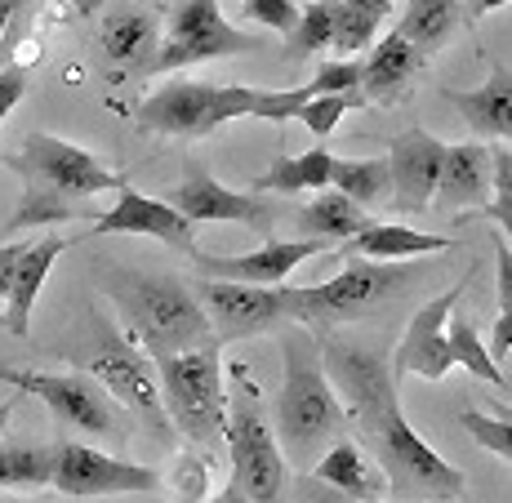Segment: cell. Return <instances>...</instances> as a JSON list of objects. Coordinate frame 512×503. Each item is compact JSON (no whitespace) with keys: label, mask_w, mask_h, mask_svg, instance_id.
<instances>
[{"label":"cell","mask_w":512,"mask_h":503,"mask_svg":"<svg viewBox=\"0 0 512 503\" xmlns=\"http://www.w3.org/2000/svg\"><path fill=\"white\" fill-rule=\"evenodd\" d=\"M512 352V312H499L495 317V330H490V361H508Z\"/></svg>","instance_id":"obj_44"},{"label":"cell","mask_w":512,"mask_h":503,"mask_svg":"<svg viewBox=\"0 0 512 503\" xmlns=\"http://www.w3.org/2000/svg\"><path fill=\"white\" fill-rule=\"evenodd\" d=\"M464 5H468V18H472V23H481L486 14H495V9L512 5V0H464Z\"/></svg>","instance_id":"obj_47"},{"label":"cell","mask_w":512,"mask_h":503,"mask_svg":"<svg viewBox=\"0 0 512 503\" xmlns=\"http://www.w3.org/2000/svg\"><path fill=\"white\" fill-rule=\"evenodd\" d=\"M23 94H27V72L23 67H5V72H0V121L23 103Z\"/></svg>","instance_id":"obj_41"},{"label":"cell","mask_w":512,"mask_h":503,"mask_svg":"<svg viewBox=\"0 0 512 503\" xmlns=\"http://www.w3.org/2000/svg\"><path fill=\"white\" fill-rule=\"evenodd\" d=\"M245 5V14L254 18V23H263V27H272V32H290L294 27V18H299V0H241Z\"/></svg>","instance_id":"obj_39"},{"label":"cell","mask_w":512,"mask_h":503,"mask_svg":"<svg viewBox=\"0 0 512 503\" xmlns=\"http://www.w3.org/2000/svg\"><path fill=\"white\" fill-rule=\"evenodd\" d=\"M98 49L112 67L130 72V67H152L156 49H161V18L147 5H121L103 18L98 27Z\"/></svg>","instance_id":"obj_19"},{"label":"cell","mask_w":512,"mask_h":503,"mask_svg":"<svg viewBox=\"0 0 512 503\" xmlns=\"http://www.w3.org/2000/svg\"><path fill=\"white\" fill-rule=\"evenodd\" d=\"M201 299L205 317H210L214 339L241 343L272 334L281 325H290V285H236V281H205L201 276Z\"/></svg>","instance_id":"obj_12"},{"label":"cell","mask_w":512,"mask_h":503,"mask_svg":"<svg viewBox=\"0 0 512 503\" xmlns=\"http://www.w3.org/2000/svg\"><path fill=\"white\" fill-rule=\"evenodd\" d=\"M152 366H156V383H161L170 428H179L201 455L214 459V450L223 446V428H228V392H223L219 343L174 352V357H161Z\"/></svg>","instance_id":"obj_5"},{"label":"cell","mask_w":512,"mask_h":503,"mask_svg":"<svg viewBox=\"0 0 512 503\" xmlns=\"http://www.w3.org/2000/svg\"><path fill=\"white\" fill-rule=\"evenodd\" d=\"M308 90H312V98L317 94H352V90H361V63L357 58H334V63H326L317 76H312Z\"/></svg>","instance_id":"obj_38"},{"label":"cell","mask_w":512,"mask_h":503,"mask_svg":"<svg viewBox=\"0 0 512 503\" xmlns=\"http://www.w3.org/2000/svg\"><path fill=\"white\" fill-rule=\"evenodd\" d=\"M14 406H18V397L0 401V432H5V428H9V414H14Z\"/></svg>","instance_id":"obj_52"},{"label":"cell","mask_w":512,"mask_h":503,"mask_svg":"<svg viewBox=\"0 0 512 503\" xmlns=\"http://www.w3.org/2000/svg\"><path fill=\"white\" fill-rule=\"evenodd\" d=\"M472 281H477V268H468L450 290H441L437 299L423 303L415 317H410L406 334H401V343L388 357L392 383L410 379V374H419V379H428V383H441L450 370H455V357H450V343H446V321H450V312H455V303L464 299V290Z\"/></svg>","instance_id":"obj_14"},{"label":"cell","mask_w":512,"mask_h":503,"mask_svg":"<svg viewBox=\"0 0 512 503\" xmlns=\"http://www.w3.org/2000/svg\"><path fill=\"white\" fill-rule=\"evenodd\" d=\"M18 392L41 397L49 414L72 432H90L103 441H125V423L116 414V401L90 379V374L72 370V374H41V370H23Z\"/></svg>","instance_id":"obj_13"},{"label":"cell","mask_w":512,"mask_h":503,"mask_svg":"<svg viewBox=\"0 0 512 503\" xmlns=\"http://www.w3.org/2000/svg\"><path fill=\"white\" fill-rule=\"evenodd\" d=\"M334 41V0H312V5L299 9L294 27L285 32V58H312L321 49H330Z\"/></svg>","instance_id":"obj_32"},{"label":"cell","mask_w":512,"mask_h":503,"mask_svg":"<svg viewBox=\"0 0 512 503\" xmlns=\"http://www.w3.org/2000/svg\"><path fill=\"white\" fill-rule=\"evenodd\" d=\"M330 187L339 196H348L352 205L370 210V205H383L392 196V179H388V161H339L334 156L330 165Z\"/></svg>","instance_id":"obj_30"},{"label":"cell","mask_w":512,"mask_h":503,"mask_svg":"<svg viewBox=\"0 0 512 503\" xmlns=\"http://www.w3.org/2000/svg\"><path fill=\"white\" fill-rule=\"evenodd\" d=\"M63 250H67V236H58V232H49V236H41V241L27 245L23 263H18V272H14V285H9V299H5V330L9 334L27 339L32 308H36V299H41L49 272H54V263H58Z\"/></svg>","instance_id":"obj_23"},{"label":"cell","mask_w":512,"mask_h":503,"mask_svg":"<svg viewBox=\"0 0 512 503\" xmlns=\"http://www.w3.org/2000/svg\"><path fill=\"white\" fill-rule=\"evenodd\" d=\"M259 49L254 36H245L241 27H232L223 18L219 0H179L170 9V23H165V41L156 49L152 67L147 72L165 76L179 72V67L210 63V58H228V54H250Z\"/></svg>","instance_id":"obj_10"},{"label":"cell","mask_w":512,"mask_h":503,"mask_svg":"<svg viewBox=\"0 0 512 503\" xmlns=\"http://www.w3.org/2000/svg\"><path fill=\"white\" fill-rule=\"evenodd\" d=\"M317 254H326V245H317V241H277V236H268L254 254H205L201 250L192 263L201 268L205 281L285 285V276L299 268V263L317 259Z\"/></svg>","instance_id":"obj_18"},{"label":"cell","mask_w":512,"mask_h":503,"mask_svg":"<svg viewBox=\"0 0 512 503\" xmlns=\"http://www.w3.org/2000/svg\"><path fill=\"white\" fill-rule=\"evenodd\" d=\"M450 330H446V343H450V357H455V366H464L468 374H477L481 383H490V388H499V392H508V379H504V370L490 361V348L481 343V334H477V325H472L468 317H455L450 312Z\"/></svg>","instance_id":"obj_31"},{"label":"cell","mask_w":512,"mask_h":503,"mask_svg":"<svg viewBox=\"0 0 512 503\" xmlns=\"http://www.w3.org/2000/svg\"><path fill=\"white\" fill-rule=\"evenodd\" d=\"M210 455H196V450H183L174 455V468L165 477V490H170L179 503H205V490H210Z\"/></svg>","instance_id":"obj_36"},{"label":"cell","mask_w":512,"mask_h":503,"mask_svg":"<svg viewBox=\"0 0 512 503\" xmlns=\"http://www.w3.org/2000/svg\"><path fill=\"white\" fill-rule=\"evenodd\" d=\"M0 325H5V308H0Z\"/></svg>","instance_id":"obj_53"},{"label":"cell","mask_w":512,"mask_h":503,"mask_svg":"<svg viewBox=\"0 0 512 503\" xmlns=\"http://www.w3.org/2000/svg\"><path fill=\"white\" fill-rule=\"evenodd\" d=\"M481 219H495V228L504 232V245L512 250V201H504V196H495L490 205H481Z\"/></svg>","instance_id":"obj_45"},{"label":"cell","mask_w":512,"mask_h":503,"mask_svg":"<svg viewBox=\"0 0 512 503\" xmlns=\"http://www.w3.org/2000/svg\"><path fill=\"white\" fill-rule=\"evenodd\" d=\"M299 241H317V245H343L352 241L357 232L370 228V214L361 210V205H352L348 196H339L334 187H326V192H317L308 205L299 210Z\"/></svg>","instance_id":"obj_26"},{"label":"cell","mask_w":512,"mask_h":503,"mask_svg":"<svg viewBox=\"0 0 512 503\" xmlns=\"http://www.w3.org/2000/svg\"><path fill=\"white\" fill-rule=\"evenodd\" d=\"M459 423L472 432V441H477L481 450H490V455H499V459L512 463V406L495 401V414L464 410V414H459Z\"/></svg>","instance_id":"obj_34"},{"label":"cell","mask_w":512,"mask_h":503,"mask_svg":"<svg viewBox=\"0 0 512 503\" xmlns=\"http://www.w3.org/2000/svg\"><path fill=\"white\" fill-rule=\"evenodd\" d=\"M419 67H423V58L401 41V32H388L383 41H374L370 58L361 63V98H366V107L370 103L388 107V103H397V98H406Z\"/></svg>","instance_id":"obj_22"},{"label":"cell","mask_w":512,"mask_h":503,"mask_svg":"<svg viewBox=\"0 0 512 503\" xmlns=\"http://www.w3.org/2000/svg\"><path fill=\"white\" fill-rule=\"evenodd\" d=\"M490 187L512 201V147H490Z\"/></svg>","instance_id":"obj_42"},{"label":"cell","mask_w":512,"mask_h":503,"mask_svg":"<svg viewBox=\"0 0 512 503\" xmlns=\"http://www.w3.org/2000/svg\"><path fill=\"white\" fill-rule=\"evenodd\" d=\"M459 5H464V0H410L406 18H401V27H397L401 41L415 49L419 58L437 54V49L455 36L459 18H464Z\"/></svg>","instance_id":"obj_27"},{"label":"cell","mask_w":512,"mask_h":503,"mask_svg":"<svg viewBox=\"0 0 512 503\" xmlns=\"http://www.w3.org/2000/svg\"><path fill=\"white\" fill-rule=\"evenodd\" d=\"M263 90L250 85H205V81H170L156 94H147L134 112L139 130L170 134V138H205L223 130L228 121L254 116Z\"/></svg>","instance_id":"obj_8"},{"label":"cell","mask_w":512,"mask_h":503,"mask_svg":"<svg viewBox=\"0 0 512 503\" xmlns=\"http://www.w3.org/2000/svg\"><path fill=\"white\" fill-rule=\"evenodd\" d=\"M428 272V259L415 263H370V259H343V272L321 285H290V325H348L383 303H392L406 285H415Z\"/></svg>","instance_id":"obj_7"},{"label":"cell","mask_w":512,"mask_h":503,"mask_svg":"<svg viewBox=\"0 0 512 503\" xmlns=\"http://www.w3.org/2000/svg\"><path fill=\"white\" fill-rule=\"evenodd\" d=\"M361 107H366L361 90H352V94H317V98H308V103L294 112V121L308 125L317 138H330L334 125H339L348 112H361Z\"/></svg>","instance_id":"obj_35"},{"label":"cell","mask_w":512,"mask_h":503,"mask_svg":"<svg viewBox=\"0 0 512 503\" xmlns=\"http://www.w3.org/2000/svg\"><path fill=\"white\" fill-rule=\"evenodd\" d=\"M107 294L116 299L125 325H130V339L152 361L174 357V352H187V348H205V343H219L196 290L187 281H179V276L107 272Z\"/></svg>","instance_id":"obj_3"},{"label":"cell","mask_w":512,"mask_h":503,"mask_svg":"<svg viewBox=\"0 0 512 503\" xmlns=\"http://www.w3.org/2000/svg\"><path fill=\"white\" fill-rule=\"evenodd\" d=\"M90 232H94V236H116V232L156 236V241H165V245H174V250H183L187 259H196V254H201V245H196V236H192V223H187L170 201H156V196L134 192L130 183L116 192V205H112V210L98 214Z\"/></svg>","instance_id":"obj_17"},{"label":"cell","mask_w":512,"mask_h":503,"mask_svg":"<svg viewBox=\"0 0 512 503\" xmlns=\"http://www.w3.org/2000/svg\"><path fill=\"white\" fill-rule=\"evenodd\" d=\"M76 205L81 201H67V196L45 192V187H23V201H18L14 219L5 223V236H18L27 228H58V223L76 219Z\"/></svg>","instance_id":"obj_33"},{"label":"cell","mask_w":512,"mask_h":503,"mask_svg":"<svg viewBox=\"0 0 512 503\" xmlns=\"http://www.w3.org/2000/svg\"><path fill=\"white\" fill-rule=\"evenodd\" d=\"M330 165H334V156L326 147H308V152L285 156V161H277L272 170H263L259 179L250 183V192L254 196L259 192H326Z\"/></svg>","instance_id":"obj_28"},{"label":"cell","mask_w":512,"mask_h":503,"mask_svg":"<svg viewBox=\"0 0 512 503\" xmlns=\"http://www.w3.org/2000/svg\"><path fill=\"white\" fill-rule=\"evenodd\" d=\"M49 486L72 499H107V495H156V490H165V477L156 468L85 446V441H58L54 481Z\"/></svg>","instance_id":"obj_11"},{"label":"cell","mask_w":512,"mask_h":503,"mask_svg":"<svg viewBox=\"0 0 512 503\" xmlns=\"http://www.w3.org/2000/svg\"><path fill=\"white\" fill-rule=\"evenodd\" d=\"M67 357H72V366L81 374H90L116 406L130 410L161 446H170L174 428H170V414H165V401H161L156 366L130 334L116 330V321H107L103 312L94 308L90 317H85L81 334H76V343L67 348Z\"/></svg>","instance_id":"obj_4"},{"label":"cell","mask_w":512,"mask_h":503,"mask_svg":"<svg viewBox=\"0 0 512 503\" xmlns=\"http://www.w3.org/2000/svg\"><path fill=\"white\" fill-rule=\"evenodd\" d=\"M223 446H228V455H232V481L245 490V499L250 503H285L290 468H285L277 432H272L263 392L245 366H232V397H228Z\"/></svg>","instance_id":"obj_6"},{"label":"cell","mask_w":512,"mask_h":503,"mask_svg":"<svg viewBox=\"0 0 512 503\" xmlns=\"http://www.w3.org/2000/svg\"><path fill=\"white\" fill-rule=\"evenodd\" d=\"M374 41H379V23L366 14H357L352 5H334V41L330 49L339 58H352L361 54V49H370Z\"/></svg>","instance_id":"obj_37"},{"label":"cell","mask_w":512,"mask_h":503,"mask_svg":"<svg viewBox=\"0 0 512 503\" xmlns=\"http://www.w3.org/2000/svg\"><path fill=\"white\" fill-rule=\"evenodd\" d=\"M441 165H446V143L432 138L428 130H419V125L392 138V152H388V179H392L388 205L392 210L397 214L428 210L432 196H437Z\"/></svg>","instance_id":"obj_16"},{"label":"cell","mask_w":512,"mask_h":503,"mask_svg":"<svg viewBox=\"0 0 512 503\" xmlns=\"http://www.w3.org/2000/svg\"><path fill=\"white\" fill-rule=\"evenodd\" d=\"M170 205L192 223V228H201V223H245V228L272 236V205L263 201V196L232 192V187H223L205 165H196V161H187L183 183L174 187Z\"/></svg>","instance_id":"obj_15"},{"label":"cell","mask_w":512,"mask_h":503,"mask_svg":"<svg viewBox=\"0 0 512 503\" xmlns=\"http://www.w3.org/2000/svg\"><path fill=\"white\" fill-rule=\"evenodd\" d=\"M450 107L464 112L472 134L495 138V143H512V67L490 63V76L477 90H441Z\"/></svg>","instance_id":"obj_20"},{"label":"cell","mask_w":512,"mask_h":503,"mask_svg":"<svg viewBox=\"0 0 512 503\" xmlns=\"http://www.w3.org/2000/svg\"><path fill=\"white\" fill-rule=\"evenodd\" d=\"M321 366H326L334 397H343L339 406L352 428H357L361 446L370 450L366 459L388 481L392 499L419 503V499L464 495V472L450 468L401 414L388 357H379L370 343H357V339H326L321 343Z\"/></svg>","instance_id":"obj_1"},{"label":"cell","mask_w":512,"mask_h":503,"mask_svg":"<svg viewBox=\"0 0 512 503\" xmlns=\"http://www.w3.org/2000/svg\"><path fill=\"white\" fill-rule=\"evenodd\" d=\"M490 192V147L486 143H455L446 147V165H441L437 196L446 210H464V205H486Z\"/></svg>","instance_id":"obj_25"},{"label":"cell","mask_w":512,"mask_h":503,"mask_svg":"<svg viewBox=\"0 0 512 503\" xmlns=\"http://www.w3.org/2000/svg\"><path fill=\"white\" fill-rule=\"evenodd\" d=\"M210 503H250V499H245V490L236 486V481H228V486H223V490H219V495H214Z\"/></svg>","instance_id":"obj_48"},{"label":"cell","mask_w":512,"mask_h":503,"mask_svg":"<svg viewBox=\"0 0 512 503\" xmlns=\"http://www.w3.org/2000/svg\"><path fill=\"white\" fill-rule=\"evenodd\" d=\"M281 397H277V446L299 468L317 463L348 428L339 397H334L326 366H321V343L308 325H281Z\"/></svg>","instance_id":"obj_2"},{"label":"cell","mask_w":512,"mask_h":503,"mask_svg":"<svg viewBox=\"0 0 512 503\" xmlns=\"http://www.w3.org/2000/svg\"><path fill=\"white\" fill-rule=\"evenodd\" d=\"M5 170H14L27 187H45V192H58L67 201H85V196H98V192H121L125 174H116L112 165H103L94 152L85 147L67 143L58 134H27L23 147L14 156H5Z\"/></svg>","instance_id":"obj_9"},{"label":"cell","mask_w":512,"mask_h":503,"mask_svg":"<svg viewBox=\"0 0 512 503\" xmlns=\"http://www.w3.org/2000/svg\"><path fill=\"white\" fill-rule=\"evenodd\" d=\"M54 481V446L0 441V490H41Z\"/></svg>","instance_id":"obj_29"},{"label":"cell","mask_w":512,"mask_h":503,"mask_svg":"<svg viewBox=\"0 0 512 503\" xmlns=\"http://www.w3.org/2000/svg\"><path fill=\"white\" fill-rule=\"evenodd\" d=\"M455 250L450 236L437 232H415L401 223H370L366 232H357L352 241L339 245L343 259H370V263H410V259H432V254Z\"/></svg>","instance_id":"obj_21"},{"label":"cell","mask_w":512,"mask_h":503,"mask_svg":"<svg viewBox=\"0 0 512 503\" xmlns=\"http://www.w3.org/2000/svg\"><path fill=\"white\" fill-rule=\"evenodd\" d=\"M343 5H352V9H357V14L374 18V23H383V18L392 14V5H397V0H343Z\"/></svg>","instance_id":"obj_46"},{"label":"cell","mask_w":512,"mask_h":503,"mask_svg":"<svg viewBox=\"0 0 512 503\" xmlns=\"http://www.w3.org/2000/svg\"><path fill=\"white\" fill-rule=\"evenodd\" d=\"M27 245H32V241H9V245H0V308H5V299H9V285H14V272H18V263H23Z\"/></svg>","instance_id":"obj_43"},{"label":"cell","mask_w":512,"mask_h":503,"mask_svg":"<svg viewBox=\"0 0 512 503\" xmlns=\"http://www.w3.org/2000/svg\"><path fill=\"white\" fill-rule=\"evenodd\" d=\"M67 5H72V9H76V14H81V18H94V14H98V9H103V5H107V0H67Z\"/></svg>","instance_id":"obj_49"},{"label":"cell","mask_w":512,"mask_h":503,"mask_svg":"<svg viewBox=\"0 0 512 503\" xmlns=\"http://www.w3.org/2000/svg\"><path fill=\"white\" fill-rule=\"evenodd\" d=\"M18 379H23V370L9 366V361H0V383H9V388H18Z\"/></svg>","instance_id":"obj_51"},{"label":"cell","mask_w":512,"mask_h":503,"mask_svg":"<svg viewBox=\"0 0 512 503\" xmlns=\"http://www.w3.org/2000/svg\"><path fill=\"white\" fill-rule=\"evenodd\" d=\"M18 5H23V0H0V36H5L9 18H14V14H18Z\"/></svg>","instance_id":"obj_50"},{"label":"cell","mask_w":512,"mask_h":503,"mask_svg":"<svg viewBox=\"0 0 512 503\" xmlns=\"http://www.w3.org/2000/svg\"><path fill=\"white\" fill-rule=\"evenodd\" d=\"M490 250H495V276H499V312H512V250L504 245V236H490Z\"/></svg>","instance_id":"obj_40"},{"label":"cell","mask_w":512,"mask_h":503,"mask_svg":"<svg viewBox=\"0 0 512 503\" xmlns=\"http://www.w3.org/2000/svg\"><path fill=\"white\" fill-rule=\"evenodd\" d=\"M0 503H14V499H0Z\"/></svg>","instance_id":"obj_54"},{"label":"cell","mask_w":512,"mask_h":503,"mask_svg":"<svg viewBox=\"0 0 512 503\" xmlns=\"http://www.w3.org/2000/svg\"><path fill=\"white\" fill-rule=\"evenodd\" d=\"M312 472H317L321 486H330L334 495H343L348 503H379L388 495L383 472L366 459V450L357 441H334L326 455L312 463Z\"/></svg>","instance_id":"obj_24"}]
</instances>
